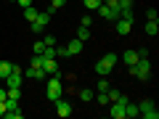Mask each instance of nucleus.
<instances>
[{"instance_id":"1","label":"nucleus","mask_w":159,"mask_h":119,"mask_svg":"<svg viewBox=\"0 0 159 119\" xmlns=\"http://www.w3.org/2000/svg\"><path fill=\"white\" fill-rule=\"evenodd\" d=\"M130 74L135 79H148L151 77V64H148V58H138V64L130 66Z\"/></svg>"},{"instance_id":"27","label":"nucleus","mask_w":159,"mask_h":119,"mask_svg":"<svg viewBox=\"0 0 159 119\" xmlns=\"http://www.w3.org/2000/svg\"><path fill=\"white\" fill-rule=\"evenodd\" d=\"M93 98H96L101 106H106V103H109V95H106V93H98V95H93Z\"/></svg>"},{"instance_id":"20","label":"nucleus","mask_w":159,"mask_h":119,"mask_svg":"<svg viewBox=\"0 0 159 119\" xmlns=\"http://www.w3.org/2000/svg\"><path fill=\"white\" fill-rule=\"evenodd\" d=\"M157 32H159V24H157V21H146V34L157 37Z\"/></svg>"},{"instance_id":"25","label":"nucleus","mask_w":159,"mask_h":119,"mask_svg":"<svg viewBox=\"0 0 159 119\" xmlns=\"http://www.w3.org/2000/svg\"><path fill=\"white\" fill-rule=\"evenodd\" d=\"M24 114L19 111V108H13V111H6V119H21Z\"/></svg>"},{"instance_id":"8","label":"nucleus","mask_w":159,"mask_h":119,"mask_svg":"<svg viewBox=\"0 0 159 119\" xmlns=\"http://www.w3.org/2000/svg\"><path fill=\"white\" fill-rule=\"evenodd\" d=\"M98 13H101V19H106V21H114V19L119 16V11H117V8H111V6H106V3H103V6L98 8Z\"/></svg>"},{"instance_id":"16","label":"nucleus","mask_w":159,"mask_h":119,"mask_svg":"<svg viewBox=\"0 0 159 119\" xmlns=\"http://www.w3.org/2000/svg\"><path fill=\"white\" fill-rule=\"evenodd\" d=\"M13 66H16V64H11V61H0V79H6L8 74L13 72Z\"/></svg>"},{"instance_id":"34","label":"nucleus","mask_w":159,"mask_h":119,"mask_svg":"<svg viewBox=\"0 0 159 119\" xmlns=\"http://www.w3.org/2000/svg\"><path fill=\"white\" fill-rule=\"evenodd\" d=\"M82 27H93V21H90V13H88V16H82Z\"/></svg>"},{"instance_id":"30","label":"nucleus","mask_w":159,"mask_h":119,"mask_svg":"<svg viewBox=\"0 0 159 119\" xmlns=\"http://www.w3.org/2000/svg\"><path fill=\"white\" fill-rule=\"evenodd\" d=\"M64 3H66V0H51V11H56V8H64Z\"/></svg>"},{"instance_id":"21","label":"nucleus","mask_w":159,"mask_h":119,"mask_svg":"<svg viewBox=\"0 0 159 119\" xmlns=\"http://www.w3.org/2000/svg\"><path fill=\"white\" fill-rule=\"evenodd\" d=\"M117 11L122 13V11H133V0H119L117 3Z\"/></svg>"},{"instance_id":"5","label":"nucleus","mask_w":159,"mask_h":119,"mask_svg":"<svg viewBox=\"0 0 159 119\" xmlns=\"http://www.w3.org/2000/svg\"><path fill=\"white\" fill-rule=\"evenodd\" d=\"M51 8H48V11H43V13H37V19H34L32 24H29V27H32V32H43V29L48 27V21H51Z\"/></svg>"},{"instance_id":"19","label":"nucleus","mask_w":159,"mask_h":119,"mask_svg":"<svg viewBox=\"0 0 159 119\" xmlns=\"http://www.w3.org/2000/svg\"><path fill=\"white\" fill-rule=\"evenodd\" d=\"M37 13H40V11H34V8H32V6H29V8H24V19H27V21H29V24H32V21H34V19H37Z\"/></svg>"},{"instance_id":"35","label":"nucleus","mask_w":159,"mask_h":119,"mask_svg":"<svg viewBox=\"0 0 159 119\" xmlns=\"http://www.w3.org/2000/svg\"><path fill=\"white\" fill-rule=\"evenodd\" d=\"M16 3H19V6H24V8H29V6H32V0H16Z\"/></svg>"},{"instance_id":"10","label":"nucleus","mask_w":159,"mask_h":119,"mask_svg":"<svg viewBox=\"0 0 159 119\" xmlns=\"http://www.w3.org/2000/svg\"><path fill=\"white\" fill-rule=\"evenodd\" d=\"M111 117L114 119H125V103L122 101H111Z\"/></svg>"},{"instance_id":"29","label":"nucleus","mask_w":159,"mask_h":119,"mask_svg":"<svg viewBox=\"0 0 159 119\" xmlns=\"http://www.w3.org/2000/svg\"><path fill=\"white\" fill-rule=\"evenodd\" d=\"M29 66H40V69H43V56H37V53H34V58H32V64H29Z\"/></svg>"},{"instance_id":"22","label":"nucleus","mask_w":159,"mask_h":119,"mask_svg":"<svg viewBox=\"0 0 159 119\" xmlns=\"http://www.w3.org/2000/svg\"><path fill=\"white\" fill-rule=\"evenodd\" d=\"M109 87H111V85H109V79H106V77H101V79H98V85H96V90H98V93H106Z\"/></svg>"},{"instance_id":"32","label":"nucleus","mask_w":159,"mask_h":119,"mask_svg":"<svg viewBox=\"0 0 159 119\" xmlns=\"http://www.w3.org/2000/svg\"><path fill=\"white\" fill-rule=\"evenodd\" d=\"M43 42H45V45H56V37H53V34H45V37H43Z\"/></svg>"},{"instance_id":"9","label":"nucleus","mask_w":159,"mask_h":119,"mask_svg":"<svg viewBox=\"0 0 159 119\" xmlns=\"http://www.w3.org/2000/svg\"><path fill=\"white\" fill-rule=\"evenodd\" d=\"M53 103H56V114H58V117H64V119H66L69 114H72V106H69L66 101H61V98H58V101H53Z\"/></svg>"},{"instance_id":"12","label":"nucleus","mask_w":159,"mask_h":119,"mask_svg":"<svg viewBox=\"0 0 159 119\" xmlns=\"http://www.w3.org/2000/svg\"><path fill=\"white\" fill-rule=\"evenodd\" d=\"M24 74H27L29 79H45V77H48V74L43 72L40 66H29V69H24Z\"/></svg>"},{"instance_id":"38","label":"nucleus","mask_w":159,"mask_h":119,"mask_svg":"<svg viewBox=\"0 0 159 119\" xmlns=\"http://www.w3.org/2000/svg\"><path fill=\"white\" fill-rule=\"evenodd\" d=\"M11 3H16V0H11Z\"/></svg>"},{"instance_id":"33","label":"nucleus","mask_w":159,"mask_h":119,"mask_svg":"<svg viewBox=\"0 0 159 119\" xmlns=\"http://www.w3.org/2000/svg\"><path fill=\"white\" fill-rule=\"evenodd\" d=\"M6 98H8V87L3 85V87H0V101H6Z\"/></svg>"},{"instance_id":"15","label":"nucleus","mask_w":159,"mask_h":119,"mask_svg":"<svg viewBox=\"0 0 159 119\" xmlns=\"http://www.w3.org/2000/svg\"><path fill=\"white\" fill-rule=\"evenodd\" d=\"M135 117H138V103L127 101L125 103V119H135Z\"/></svg>"},{"instance_id":"37","label":"nucleus","mask_w":159,"mask_h":119,"mask_svg":"<svg viewBox=\"0 0 159 119\" xmlns=\"http://www.w3.org/2000/svg\"><path fill=\"white\" fill-rule=\"evenodd\" d=\"M0 117H6V103L0 101Z\"/></svg>"},{"instance_id":"3","label":"nucleus","mask_w":159,"mask_h":119,"mask_svg":"<svg viewBox=\"0 0 159 119\" xmlns=\"http://www.w3.org/2000/svg\"><path fill=\"white\" fill-rule=\"evenodd\" d=\"M61 77L58 74H51V79H48V101H58L61 98Z\"/></svg>"},{"instance_id":"6","label":"nucleus","mask_w":159,"mask_h":119,"mask_svg":"<svg viewBox=\"0 0 159 119\" xmlns=\"http://www.w3.org/2000/svg\"><path fill=\"white\" fill-rule=\"evenodd\" d=\"M21 82H24V69L13 66V72L6 77V87H21Z\"/></svg>"},{"instance_id":"26","label":"nucleus","mask_w":159,"mask_h":119,"mask_svg":"<svg viewBox=\"0 0 159 119\" xmlns=\"http://www.w3.org/2000/svg\"><path fill=\"white\" fill-rule=\"evenodd\" d=\"M8 98H21V87H8Z\"/></svg>"},{"instance_id":"24","label":"nucleus","mask_w":159,"mask_h":119,"mask_svg":"<svg viewBox=\"0 0 159 119\" xmlns=\"http://www.w3.org/2000/svg\"><path fill=\"white\" fill-rule=\"evenodd\" d=\"M32 51L37 53V56H43V51H45V42H43V40H37V42L32 45Z\"/></svg>"},{"instance_id":"2","label":"nucleus","mask_w":159,"mask_h":119,"mask_svg":"<svg viewBox=\"0 0 159 119\" xmlns=\"http://www.w3.org/2000/svg\"><path fill=\"white\" fill-rule=\"evenodd\" d=\"M114 64H117V56H114V53H106V56H103L101 61L96 64V72L101 74V77H106V74H111Z\"/></svg>"},{"instance_id":"31","label":"nucleus","mask_w":159,"mask_h":119,"mask_svg":"<svg viewBox=\"0 0 159 119\" xmlns=\"http://www.w3.org/2000/svg\"><path fill=\"white\" fill-rule=\"evenodd\" d=\"M146 19H148V21H157V8H148V11H146Z\"/></svg>"},{"instance_id":"23","label":"nucleus","mask_w":159,"mask_h":119,"mask_svg":"<svg viewBox=\"0 0 159 119\" xmlns=\"http://www.w3.org/2000/svg\"><path fill=\"white\" fill-rule=\"evenodd\" d=\"M6 111H13V108H19V98H6Z\"/></svg>"},{"instance_id":"7","label":"nucleus","mask_w":159,"mask_h":119,"mask_svg":"<svg viewBox=\"0 0 159 119\" xmlns=\"http://www.w3.org/2000/svg\"><path fill=\"white\" fill-rule=\"evenodd\" d=\"M114 29H117V34H130L133 32V21H130V19L117 16V19H114Z\"/></svg>"},{"instance_id":"4","label":"nucleus","mask_w":159,"mask_h":119,"mask_svg":"<svg viewBox=\"0 0 159 119\" xmlns=\"http://www.w3.org/2000/svg\"><path fill=\"white\" fill-rule=\"evenodd\" d=\"M138 117H146V119H157L159 111L154 106V101H141L138 103Z\"/></svg>"},{"instance_id":"28","label":"nucleus","mask_w":159,"mask_h":119,"mask_svg":"<svg viewBox=\"0 0 159 119\" xmlns=\"http://www.w3.org/2000/svg\"><path fill=\"white\" fill-rule=\"evenodd\" d=\"M93 95H96V93H93V90H80V98H82V101H90Z\"/></svg>"},{"instance_id":"36","label":"nucleus","mask_w":159,"mask_h":119,"mask_svg":"<svg viewBox=\"0 0 159 119\" xmlns=\"http://www.w3.org/2000/svg\"><path fill=\"white\" fill-rule=\"evenodd\" d=\"M103 3H106V6H111V8H117V3H119V0H103Z\"/></svg>"},{"instance_id":"13","label":"nucleus","mask_w":159,"mask_h":119,"mask_svg":"<svg viewBox=\"0 0 159 119\" xmlns=\"http://www.w3.org/2000/svg\"><path fill=\"white\" fill-rule=\"evenodd\" d=\"M82 45H85V42H82V40H69V45H66V51H69V56H77V53H82Z\"/></svg>"},{"instance_id":"11","label":"nucleus","mask_w":159,"mask_h":119,"mask_svg":"<svg viewBox=\"0 0 159 119\" xmlns=\"http://www.w3.org/2000/svg\"><path fill=\"white\" fill-rule=\"evenodd\" d=\"M43 72H45V74H58L56 58H43Z\"/></svg>"},{"instance_id":"14","label":"nucleus","mask_w":159,"mask_h":119,"mask_svg":"<svg viewBox=\"0 0 159 119\" xmlns=\"http://www.w3.org/2000/svg\"><path fill=\"white\" fill-rule=\"evenodd\" d=\"M138 58H141V56H138V51H133V48H130V51H125V53H122V61L127 64V69H130L133 64H138Z\"/></svg>"},{"instance_id":"17","label":"nucleus","mask_w":159,"mask_h":119,"mask_svg":"<svg viewBox=\"0 0 159 119\" xmlns=\"http://www.w3.org/2000/svg\"><path fill=\"white\" fill-rule=\"evenodd\" d=\"M82 3H85L88 11H98V8L103 6V0H82Z\"/></svg>"},{"instance_id":"18","label":"nucleus","mask_w":159,"mask_h":119,"mask_svg":"<svg viewBox=\"0 0 159 119\" xmlns=\"http://www.w3.org/2000/svg\"><path fill=\"white\" fill-rule=\"evenodd\" d=\"M77 40H82V42L90 40V27H80V29H77Z\"/></svg>"}]
</instances>
